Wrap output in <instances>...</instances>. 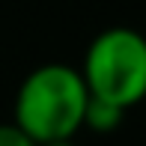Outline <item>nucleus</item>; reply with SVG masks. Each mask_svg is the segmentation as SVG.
<instances>
[{"mask_svg": "<svg viewBox=\"0 0 146 146\" xmlns=\"http://www.w3.org/2000/svg\"><path fill=\"white\" fill-rule=\"evenodd\" d=\"M0 146H36V143H33L18 125L3 122V125H0Z\"/></svg>", "mask_w": 146, "mask_h": 146, "instance_id": "4", "label": "nucleus"}, {"mask_svg": "<svg viewBox=\"0 0 146 146\" xmlns=\"http://www.w3.org/2000/svg\"><path fill=\"white\" fill-rule=\"evenodd\" d=\"M42 146H75L72 140H54V143H42Z\"/></svg>", "mask_w": 146, "mask_h": 146, "instance_id": "5", "label": "nucleus"}, {"mask_svg": "<svg viewBox=\"0 0 146 146\" xmlns=\"http://www.w3.org/2000/svg\"><path fill=\"white\" fill-rule=\"evenodd\" d=\"M81 78L92 98L122 110L146 98V36L131 27H108L90 42Z\"/></svg>", "mask_w": 146, "mask_h": 146, "instance_id": "2", "label": "nucleus"}, {"mask_svg": "<svg viewBox=\"0 0 146 146\" xmlns=\"http://www.w3.org/2000/svg\"><path fill=\"white\" fill-rule=\"evenodd\" d=\"M122 116H125V110L119 108V104H110V102H104V98H92L90 96L87 110H84V128L98 131V134H108V131L119 128Z\"/></svg>", "mask_w": 146, "mask_h": 146, "instance_id": "3", "label": "nucleus"}, {"mask_svg": "<svg viewBox=\"0 0 146 146\" xmlns=\"http://www.w3.org/2000/svg\"><path fill=\"white\" fill-rule=\"evenodd\" d=\"M90 92L81 72L66 63H45L21 81L12 108V125L36 146L72 140L84 128Z\"/></svg>", "mask_w": 146, "mask_h": 146, "instance_id": "1", "label": "nucleus"}]
</instances>
